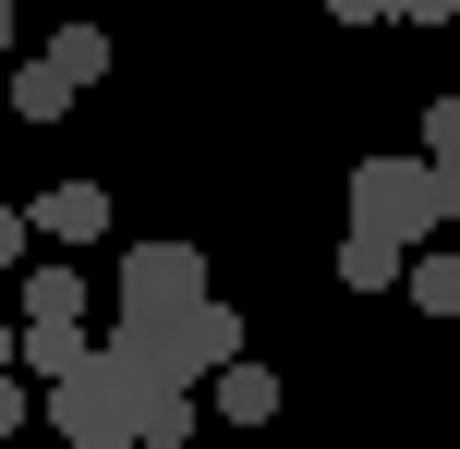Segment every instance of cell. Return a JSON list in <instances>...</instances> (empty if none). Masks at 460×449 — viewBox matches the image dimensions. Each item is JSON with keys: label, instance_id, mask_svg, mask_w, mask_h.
Wrapping results in <instances>:
<instances>
[{"label": "cell", "instance_id": "obj_14", "mask_svg": "<svg viewBox=\"0 0 460 449\" xmlns=\"http://www.w3.org/2000/svg\"><path fill=\"white\" fill-rule=\"evenodd\" d=\"M424 158H460V97H437V110H424Z\"/></svg>", "mask_w": 460, "mask_h": 449}, {"label": "cell", "instance_id": "obj_18", "mask_svg": "<svg viewBox=\"0 0 460 449\" xmlns=\"http://www.w3.org/2000/svg\"><path fill=\"white\" fill-rule=\"evenodd\" d=\"M327 13H340V24H388V0H327Z\"/></svg>", "mask_w": 460, "mask_h": 449}, {"label": "cell", "instance_id": "obj_12", "mask_svg": "<svg viewBox=\"0 0 460 449\" xmlns=\"http://www.w3.org/2000/svg\"><path fill=\"white\" fill-rule=\"evenodd\" d=\"M49 73L97 85V73H110V24H61V37H49Z\"/></svg>", "mask_w": 460, "mask_h": 449}, {"label": "cell", "instance_id": "obj_21", "mask_svg": "<svg viewBox=\"0 0 460 449\" xmlns=\"http://www.w3.org/2000/svg\"><path fill=\"white\" fill-rule=\"evenodd\" d=\"M0 449H24V437H0Z\"/></svg>", "mask_w": 460, "mask_h": 449}, {"label": "cell", "instance_id": "obj_6", "mask_svg": "<svg viewBox=\"0 0 460 449\" xmlns=\"http://www.w3.org/2000/svg\"><path fill=\"white\" fill-rule=\"evenodd\" d=\"M13 364H24V377H37V389H61V377H73V364H97V340H85V328H73V316H37V328H24V340H13Z\"/></svg>", "mask_w": 460, "mask_h": 449}, {"label": "cell", "instance_id": "obj_5", "mask_svg": "<svg viewBox=\"0 0 460 449\" xmlns=\"http://www.w3.org/2000/svg\"><path fill=\"white\" fill-rule=\"evenodd\" d=\"M170 340H182V377H218V364H243V316H230L218 292H207L194 316H170Z\"/></svg>", "mask_w": 460, "mask_h": 449}, {"label": "cell", "instance_id": "obj_8", "mask_svg": "<svg viewBox=\"0 0 460 449\" xmlns=\"http://www.w3.org/2000/svg\"><path fill=\"white\" fill-rule=\"evenodd\" d=\"M73 97H85L73 73H49V61H13V121H61Z\"/></svg>", "mask_w": 460, "mask_h": 449}, {"label": "cell", "instance_id": "obj_4", "mask_svg": "<svg viewBox=\"0 0 460 449\" xmlns=\"http://www.w3.org/2000/svg\"><path fill=\"white\" fill-rule=\"evenodd\" d=\"M24 231H37V243H97V231H110V194H97V183H49L37 207H24Z\"/></svg>", "mask_w": 460, "mask_h": 449}, {"label": "cell", "instance_id": "obj_2", "mask_svg": "<svg viewBox=\"0 0 460 449\" xmlns=\"http://www.w3.org/2000/svg\"><path fill=\"white\" fill-rule=\"evenodd\" d=\"M207 304V256L194 243H134L121 256V316L134 328H170V316H194Z\"/></svg>", "mask_w": 460, "mask_h": 449}, {"label": "cell", "instance_id": "obj_11", "mask_svg": "<svg viewBox=\"0 0 460 449\" xmlns=\"http://www.w3.org/2000/svg\"><path fill=\"white\" fill-rule=\"evenodd\" d=\"M37 316H85V267H24V328Z\"/></svg>", "mask_w": 460, "mask_h": 449}, {"label": "cell", "instance_id": "obj_1", "mask_svg": "<svg viewBox=\"0 0 460 449\" xmlns=\"http://www.w3.org/2000/svg\"><path fill=\"white\" fill-rule=\"evenodd\" d=\"M351 231H376V243H400V256H424V243L448 231L437 158H364V170H351Z\"/></svg>", "mask_w": 460, "mask_h": 449}, {"label": "cell", "instance_id": "obj_9", "mask_svg": "<svg viewBox=\"0 0 460 449\" xmlns=\"http://www.w3.org/2000/svg\"><path fill=\"white\" fill-rule=\"evenodd\" d=\"M400 292H412L424 316H460V256H448V243H424V256L400 267Z\"/></svg>", "mask_w": 460, "mask_h": 449}, {"label": "cell", "instance_id": "obj_17", "mask_svg": "<svg viewBox=\"0 0 460 449\" xmlns=\"http://www.w3.org/2000/svg\"><path fill=\"white\" fill-rule=\"evenodd\" d=\"M0 437H24V377H0Z\"/></svg>", "mask_w": 460, "mask_h": 449}, {"label": "cell", "instance_id": "obj_16", "mask_svg": "<svg viewBox=\"0 0 460 449\" xmlns=\"http://www.w3.org/2000/svg\"><path fill=\"white\" fill-rule=\"evenodd\" d=\"M24 243H37V231H24V207H0V267H24Z\"/></svg>", "mask_w": 460, "mask_h": 449}, {"label": "cell", "instance_id": "obj_19", "mask_svg": "<svg viewBox=\"0 0 460 449\" xmlns=\"http://www.w3.org/2000/svg\"><path fill=\"white\" fill-rule=\"evenodd\" d=\"M0 49H13V0H0Z\"/></svg>", "mask_w": 460, "mask_h": 449}, {"label": "cell", "instance_id": "obj_7", "mask_svg": "<svg viewBox=\"0 0 460 449\" xmlns=\"http://www.w3.org/2000/svg\"><path fill=\"white\" fill-rule=\"evenodd\" d=\"M218 413H230V426H267V413H279V377H267V364H218Z\"/></svg>", "mask_w": 460, "mask_h": 449}, {"label": "cell", "instance_id": "obj_15", "mask_svg": "<svg viewBox=\"0 0 460 449\" xmlns=\"http://www.w3.org/2000/svg\"><path fill=\"white\" fill-rule=\"evenodd\" d=\"M400 24H460V0H388Z\"/></svg>", "mask_w": 460, "mask_h": 449}, {"label": "cell", "instance_id": "obj_13", "mask_svg": "<svg viewBox=\"0 0 460 449\" xmlns=\"http://www.w3.org/2000/svg\"><path fill=\"white\" fill-rule=\"evenodd\" d=\"M134 437H146V449H182V437H194V389H158V401L134 413Z\"/></svg>", "mask_w": 460, "mask_h": 449}, {"label": "cell", "instance_id": "obj_3", "mask_svg": "<svg viewBox=\"0 0 460 449\" xmlns=\"http://www.w3.org/2000/svg\"><path fill=\"white\" fill-rule=\"evenodd\" d=\"M49 437H61V449H146V437H134V401H121L110 364H73V377L49 389Z\"/></svg>", "mask_w": 460, "mask_h": 449}, {"label": "cell", "instance_id": "obj_20", "mask_svg": "<svg viewBox=\"0 0 460 449\" xmlns=\"http://www.w3.org/2000/svg\"><path fill=\"white\" fill-rule=\"evenodd\" d=\"M0 364H13V328H0Z\"/></svg>", "mask_w": 460, "mask_h": 449}, {"label": "cell", "instance_id": "obj_10", "mask_svg": "<svg viewBox=\"0 0 460 449\" xmlns=\"http://www.w3.org/2000/svg\"><path fill=\"white\" fill-rule=\"evenodd\" d=\"M400 267H412V256H400V243H376V231L340 243V280H351V292H400Z\"/></svg>", "mask_w": 460, "mask_h": 449}]
</instances>
